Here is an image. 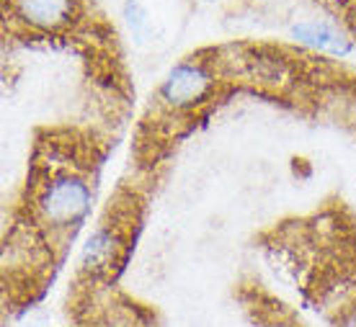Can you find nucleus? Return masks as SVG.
<instances>
[{
    "label": "nucleus",
    "mask_w": 356,
    "mask_h": 327,
    "mask_svg": "<svg viewBox=\"0 0 356 327\" xmlns=\"http://www.w3.org/2000/svg\"><path fill=\"white\" fill-rule=\"evenodd\" d=\"M209 83H212L209 75L199 65H178L168 75V80L163 83L161 93L170 106H191L204 98Z\"/></svg>",
    "instance_id": "nucleus-2"
},
{
    "label": "nucleus",
    "mask_w": 356,
    "mask_h": 327,
    "mask_svg": "<svg viewBox=\"0 0 356 327\" xmlns=\"http://www.w3.org/2000/svg\"><path fill=\"white\" fill-rule=\"evenodd\" d=\"M16 8L34 26L57 28L70 21L75 0H16Z\"/></svg>",
    "instance_id": "nucleus-3"
},
{
    "label": "nucleus",
    "mask_w": 356,
    "mask_h": 327,
    "mask_svg": "<svg viewBox=\"0 0 356 327\" xmlns=\"http://www.w3.org/2000/svg\"><path fill=\"white\" fill-rule=\"evenodd\" d=\"M39 209L47 221L54 227H70L83 221L90 209V188L78 176H60L39 196Z\"/></svg>",
    "instance_id": "nucleus-1"
},
{
    "label": "nucleus",
    "mask_w": 356,
    "mask_h": 327,
    "mask_svg": "<svg viewBox=\"0 0 356 327\" xmlns=\"http://www.w3.org/2000/svg\"><path fill=\"white\" fill-rule=\"evenodd\" d=\"M292 34L305 42L307 47H315V49H321V52H330V54H346L348 52V42L343 36L336 31L333 26L328 24H297L292 28Z\"/></svg>",
    "instance_id": "nucleus-4"
}]
</instances>
